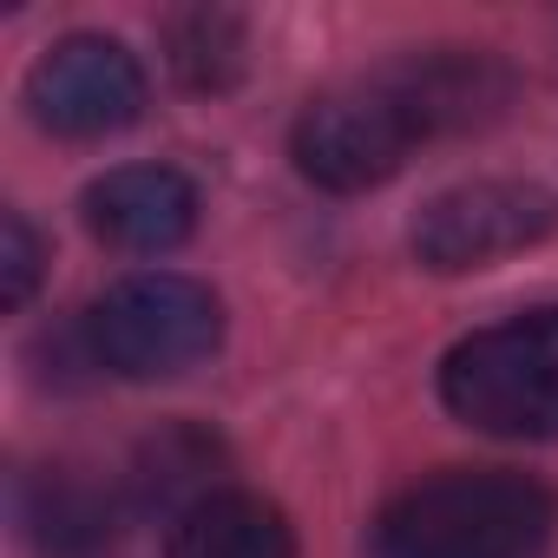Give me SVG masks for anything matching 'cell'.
<instances>
[{
	"mask_svg": "<svg viewBox=\"0 0 558 558\" xmlns=\"http://www.w3.org/2000/svg\"><path fill=\"white\" fill-rule=\"evenodd\" d=\"M375 80L401 99L421 145L486 132L493 119H506V106L519 93L512 66L493 60L486 47H421V53H401V60L375 66Z\"/></svg>",
	"mask_w": 558,
	"mask_h": 558,
	"instance_id": "obj_7",
	"label": "cell"
},
{
	"mask_svg": "<svg viewBox=\"0 0 558 558\" xmlns=\"http://www.w3.org/2000/svg\"><path fill=\"white\" fill-rule=\"evenodd\" d=\"M27 112L53 138H112L145 112V66L112 34H66L27 66Z\"/></svg>",
	"mask_w": 558,
	"mask_h": 558,
	"instance_id": "obj_6",
	"label": "cell"
},
{
	"mask_svg": "<svg viewBox=\"0 0 558 558\" xmlns=\"http://www.w3.org/2000/svg\"><path fill=\"white\" fill-rule=\"evenodd\" d=\"M414 145H421L414 119L401 112V99L375 73H362V80L310 99L303 119H296V132H290L296 171L310 184H323V191H342V197L388 184L414 158Z\"/></svg>",
	"mask_w": 558,
	"mask_h": 558,
	"instance_id": "obj_4",
	"label": "cell"
},
{
	"mask_svg": "<svg viewBox=\"0 0 558 558\" xmlns=\"http://www.w3.org/2000/svg\"><path fill=\"white\" fill-rule=\"evenodd\" d=\"M165 558H296L290 519L256 493H210L184 519H171Z\"/></svg>",
	"mask_w": 558,
	"mask_h": 558,
	"instance_id": "obj_11",
	"label": "cell"
},
{
	"mask_svg": "<svg viewBox=\"0 0 558 558\" xmlns=\"http://www.w3.org/2000/svg\"><path fill=\"white\" fill-rule=\"evenodd\" d=\"M86 336H93V355H99L106 375L171 381V375H191L197 362L217 355L223 310H217V296L204 283H191V276L151 269V276L112 283L86 310Z\"/></svg>",
	"mask_w": 558,
	"mask_h": 558,
	"instance_id": "obj_3",
	"label": "cell"
},
{
	"mask_svg": "<svg viewBox=\"0 0 558 558\" xmlns=\"http://www.w3.org/2000/svg\"><path fill=\"white\" fill-rule=\"evenodd\" d=\"M86 223L125 256H165L197 230V191L171 165H119L86 184Z\"/></svg>",
	"mask_w": 558,
	"mask_h": 558,
	"instance_id": "obj_8",
	"label": "cell"
},
{
	"mask_svg": "<svg viewBox=\"0 0 558 558\" xmlns=\"http://www.w3.org/2000/svg\"><path fill=\"white\" fill-rule=\"evenodd\" d=\"M440 401L499 440H558V310L473 329L440 362Z\"/></svg>",
	"mask_w": 558,
	"mask_h": 558,
	"instance_id": "obj_2",
	"label": "cell"
},
{
	"mask_svg": "<svg viewBox=\"0 0 558 558\" xmlns=\"http://www.w3.org/2000/svg\"><path fill=\"white\" fill-rule=\"evenodd\" d=\"M165 60L191 93H230L250 60V34L230 8H184L165 21Z\"/></svg>",
	"mask_w": 558,
	"mask_h": 558,
	"instance_id": "obj_12",
	"label": "cell"
},
{
	"mask_svg": "<svg viewBox=\"0 0 558 558\" xmlns=\"http://www.w3.org/2000/svg\"><path fill=\"white\" fill-rule=\"evenodd\" d=\"M223 440L197 421H165L158 434L138 440L132 466H125V506L132 512H165L184 519L191 506H204L210 493H223Z\"/></svg>",
	"mask_w": 558,
	"mask_h": 558,
	"instance_id": "obj_10",
	"label": "cell"
},
{
	"mask_svg": "<svg viewBox=\"0 0 558 558\" xmlns=\"http://www.w3.org/2000/svg\"><path fill=\"white\" fill-rule=\"evenodd\" d=\"M40 263H47V250H40L34 223L21 210H8L0 217V310H27V296L40 290Z\"/></svg>",
	"mask_w": 558,
	"mask_h": 558,
	"instance_id": "obj_13",
	"label": "cell"
},
{
	"mask_svg": "<svg viewBox=\"0 0 558 558\" xmlns=\"http://www.w3.org/2000/svg\"><path fill=\"white\" fill-rule=\"evenodd\" d=\"M14 519L34 558H112L125 512L99 480L73 466H40L14 480Z\"/></svg>",
	"mask_w": 558,
	"mask_h": 558,
	"instance_id": "obj_9",
	"label": "cell"
},
{
	"mask_svg": "<svg viewBox=\"0 0 558 558\" xmlns=\"http://www.w3.org/2000/svg\"><path fill=\"white\" fill-rule=\"evenodd\" d=\"M558 506L506 466H447L395 493L368 532L375 558H538Z\"/></svg>",
	"mask_w": 558,
	"mask_h": 558,
	"instance_id": "obj_1",
	"label": "cell"
},
{
	"mask_svg": "<svg viewBox=\"0 0 558 558\" xmlns=\"http://www.w3.org/2000/svg\"><path fill=\"white\" fill-rule=\"evenodd\" d=\"M551 230H558V197L545 184L473 178V184H453V191L427 197L408 243H414L421 269L460 276V269H486V263H499L512 250H532Z\"/></svg>",
	"mask_w": 558,
	"mask_h": 558,
	"instance_id": "obj_5",
	"label": "cell"
}]
</instances>
